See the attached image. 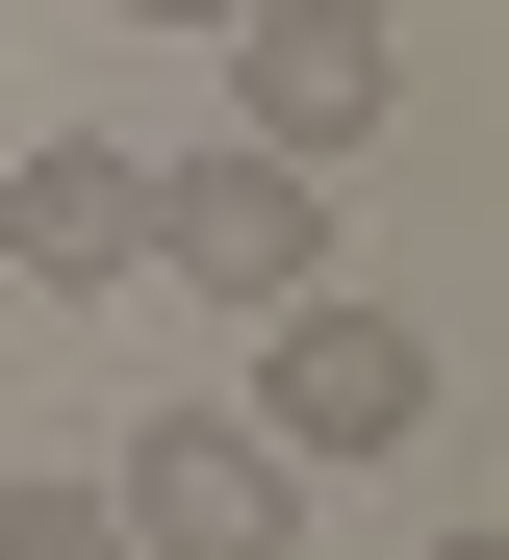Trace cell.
I'll return each mask as SVG.
<instances>
[{
	"label": "cell",
	"mask_w": 509,
	"mask_h": 560,
	"mask_svg": "<svg viewBox=\"0 0 509 560\" xmlns=\"http://www.w3.org/2000/svg\"><path fill=\"white\" fill-rule=\"evenodd\" d=\"M433 560H509V535H433Z\"/></svg>",
	"instance_id": "obj_8"
},
{
	"label": "cell",
	"mask_w": 509,
	"mask_h": 560,
	"mask_svg": "<svg viewBox=\"0 0 509 560\" xmlns=\"http://www.w3.org/2000/svg\"><path fill=\"white\" fill-rule=\"evenodd\" d=\"M153 255L204 306H305V280H332V178L255 153V128H204V153H153Z\"/></svg>",
	"instance_id": "obj_3"
},
{
	"label": "cell",
	"mask_w": 509,
	"mask_h": 560,
	"mask_svg": "<svg viewBox=\"0 0 509 560\" xmlns=\"http://www.w3.org/2000/svg\"><path fill=\"white\" fill-rule=\"evenodd\" d=\"M0 280H51V306H102V280H153V153H102V128L0 153Z\"/></svg>",
	"instance_id": "obj_5"
},
{
	"label": "cell",
	"mask_w": 509,
	"mask_h": 560,
	"mask_svg": "<svg viewBox=\"0 0 509 560\" xmlns=\"http://www.w3.org/2000/svg\"><path fill=\"white\" fill-rule=\"evenodd\" d=\"M0 560H128V510H102L77 458H26V485H0Z\"/></svg>",
	"instance_id": "obj_6"
},
{
	"label": "cell",
	"mask_w": 509,
	"mask_h": 560,
	"mask_svg": "<svg viewBox=\"0 0 509 560\" xmlns=\"http://www.w3.org/2000/svg\"><path fill=\"white\" fill-rule=\"evenodd\" d=\"M102 510H128V560H305V458L255 408H153L102 458Z\"/></svg>",
	"instance_id": "obj_2"
},
{
	"label": "cell",
	"mask_w": 509,
	"mask_h": 560,
	"mask_svg": "<svg viewBox=\"0 0 509 560\" xmlns=\"http://www.w3.org/2000/svg\"><path fill=\"white\" fill-rule=\"evenodd\" d=\"M255 433L332 485V458H407L433 433V331L407 306H357V280H305V306H255Z\"/></svg>",
	"instance_id": "obj_1"
},
{
	"label": "cell",
	"mask_w": 509,
	"mask_h": 560,
	"mask_svg": "<svg viewBox=\"0 0 509 560\" xmlns=\"http://www.w3.org/2000/svg\"><path fill=\"white\" fill-rule=\"evenodd\" d=\"M128 26H230V0H128Z\"/></svg>",
	"instance_id": "obj_7"
},
{
	"label": "cell",
	"mask_w": 509,
	"mask_h": 560,
	"mask_svg": "<svg viewBox=\"0 0 509 560\" xmlns=\"http://www.w3.org/2000/svg\"><path fill=\"white\" fill-rule=\"evenodd\" d=\"M204 51H230V128H255V153H305V178L407 103V26H382V0H230Z\"/></svg>",
	"instance_id": "obj_4"
}]
</instances>
